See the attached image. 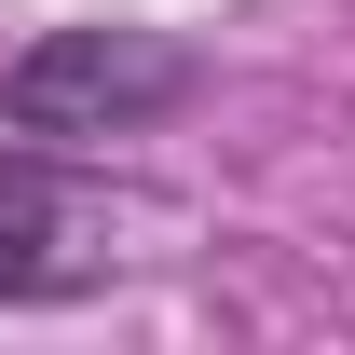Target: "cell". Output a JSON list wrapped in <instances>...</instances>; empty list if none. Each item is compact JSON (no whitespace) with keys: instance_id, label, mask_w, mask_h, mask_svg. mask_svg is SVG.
Returning <instances> with one entry per match:
<instances>
[{"instance_id":"cell-1","label":"cell","mask_w":355,"mask_h":355,"mask_svg":"<svg viewBox=\"0 0 355 355\" xmlns=\"http://www.w3.org/2000/svg\"><path fill=\"white\" fill-rule=\"evenodd\" d=\"M191 83H205V69H191V42H164V28H42V42L0 69V123L42 137V150H96V137L164 123Z\"/></svg>"},{"instance_id":"cell-2","label":"cell","mask_w":355,"mask_h":355,"mask_svg":"<svg viewBox=\"0 0 355 355\" xmlns=\"http://www.w3.org/2000/svg\"><path fill=\"white\" fill-rule=\"evenodd\" d=\"M96 273H110V205L69 178V150L14 137L0 150V301H69Z\"/></svg>"}]
</instances>
